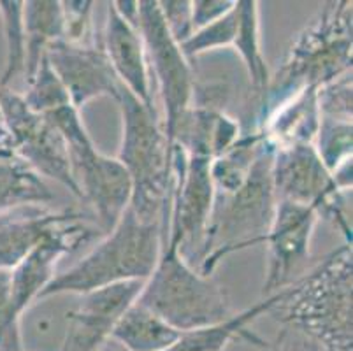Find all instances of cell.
Here are the masks:
<instances>
[{
    "mask_svg": "<svg viewBox=\"0 0 353 351\" xmlns=\"http://www.w3.org/2000/svg\"><path fill=\"white\" fill-rule=\"evenodd\" d=\"M352 244H345L306 276L278 290L269 314L306 334L325 351H352Z\"/></svg>",
    "mask_w": 353,
    "mask_h": 351,
    "instance_id": "cell-1",
    "label": "cell"
},
{
    "mask_svg": "<svg viewBox=\"0 0 353 351\" xmlns=\"http://www.w3.org/2000/svg\"><path fill=\"white\" fill-rule=\"evenodd\" d=\"M352 2H329L297 35L278 72L271 76L252 130L290 97L307 88L320 90L352 72Z\"/></svg>",
    "mask_w": 353,
    "mask_h": 351,
    "instance_id": "cell-2",
    "label": "cell"
},
{
    "mask_svg": "<svg viewBox=\"0 0 353 351\" xmlns=\"http://www.w3.org/2000/svg\"><path fill=\"white\" fill-rule=\"evenodd\" d=\"M162 246V221H143L127 208L97 246L65 272L54 276L41 292L39 301L63 294L83 295L121 281L148 279L159 262Z\"/></svg>",
    "mask_w": 353,
    "mask_h": 351,
    "instance_id": "cell-3",
    "label": "cell"
},
{
    "mask_svg": "<svg viewBox=\"0 0 353 351\" xmlns=\"http://www.w3.org/2000/svg\"><path fill=\"white\" fill-rule=\"evenodd\" d=\"M121 112L118 162L132 181L128 208L143 221H162L171 193L172 144L167 139L155 108L143 104L121 86L117 97Z\"/></svg>",
    "mask_w": 353,
    "mask_h": 351,
    "instance_id": "cell-4",
    "label": "cell"
},
{
    "mask_svg": "<svg viewBox=\"0 0 353 351\" xmlns=\"http://www.w3.org/2000/svg\"><path fill=\"white\" fill-rule=\"evenodd\" d=\"M272 157L274 144L265 139L245 185L232 195H214L213 212L199 251L202 276L210 278L218 262L230 253L264 243L276 209Z\"/></svg>",
    "mask_w": 353,
    "mask_h": 351,
    "instance_id": "cell-5",
    "label": "cell"
},
{
    "mask_svg": "<svg viewBox=\"0 0 353 351\" xmlns=\"http://www.w3.org/2000/svg\"><path fill=\"white\" fill-rule=\"evenodd\" d=\"M137 302L179 332L211 327L232 317L223 288L195 272L172 243H163L159 262L144 281Z\"/></svg>",
    "mask_w": 353,
    "mask_h": 351,
    "instance_id": "cell-6",
    "label": "cell"
},
{
    "mask_svg": "<svg viewBox=\"0 0 353 351\" xmlns=\"http://www.w3.org/2000/svg\"><path fill=\"white\" fill-rule=\"evenodd\" d=\"M272 186L276 201L313 205L319 214L336 223L346 237V244H352V223L346 217L345 202L352 192H343L336 185L314 144L274 146Z\"/></svg>",
    "mask_w": 353,
    "mask_h": 351,
    "instance_id": "cell-7",
    "label": "cell"
},
{
    "mask_svg": "<svg viewBox=\"0 0 353 351\" xmlns=\"http://www.w3.org/2000/svg\"><path fill=\"white\" fill-rule=\"evenodd\" d=\"M0 109L8 128V143L16 157L41 178L53 179L81 199L63 135L48 118L32 111L23 95L0 88Z\"/></svg>",
    "mask_w": 353,
    "mask_h": 351,
    "instance_id": "cell-8",
    "label": "cell"
},
{
    "mask_svg": "<svg viewBox=\"0 0 353 351\" xmlns=\"http://www.w3.org/2000/svg\"><path fill=\"white\" fill-rule=\"evenodd\" d=\"M146 51L148 69L157 79L162 97L163 130L172 144V135L181 116L192 108L195 92V77L190 62L181 53V48L171 37L157 0H141L137 23Z\"/></svg>",
    "mask_w": 353,
    "mask_h": 351,
    "instance_id": "cell-9",
    "label": "cell"
},
{
    "mask_svg": "<svg viewBox=\"0 0 353 351\" xmlns=\"http://www.w3.org/2000/svg\"><path fill=\"white\" fill-rule=\"evenodd\" d=\"M67 148L81 201L94 208L101 227L109 232L130 205V176L118 159L105 157L95 148L90 134Z\"/></svg>",
    "mask_w": 353,
    "mask_h": 351,
    "instance_id": "cell-10",
    "label": "cell"
},
{
    "mask_svg": "<svg viewBox=\"0 0 353 351\" xmlns=\"http://www.w3.org/2000/svg\"><path fill=\"white\" fill-rule=\"evenodd\" d=\"M83 218L81 212L74 211L67 220L54 225L41 243L11 269L12 304L20 317L35 301H39L41 292L53 281L60 259L99 236L97 228Z\"/></svg>",
    "mask_w": 353,
    "mask_h": 351,
    "instance_id": "cell-11",
    "label": "cell"
},
{
    "mask_svg": "<svg viewBox=\"0 0 353 351\" xmlns=\"http://www.w3.org/2000/svg\"><path fill=\"white\" fill-rule=\"evenodd\" d=\"M146 279L121 281L81 295V302L67 313L62 351H99L111 337L114 325L139 297Z\"/></svg>",
    "mask_w": 353,
    "mask_h": 351,
    "instance_id": "cell-12",
    "label": "cell"
},
{
    "mask_svg": "<svg viewBox=\"0 0 353 351\" xmlns=\"http://www.w3.org/2000/svg\"><path fill=\"white\" fill-rule=\"evenodd\" d=\"M319 217V209L313 205L276 201L272 223L262 243L269 246L265 294L272 295L290 285L294 270L310 255L311 236Z\"/></svg>",
    "mask_w": 353,
    "mask_h": 351,
    "instance_id": "cell-13",
    "label": "cell"
},
{
    "mask_svg": "<svg viewBox=\"0 0 353 351\" xmlns=\"http://www.w3.org/2000/svg\"><path fill=\"white\" fill-rule=\"evenodd\" d=\"M46 58L76 109L101 97L117 101L121 85L102 46L59 41L48 48Z\"/></svg>",
    "mask_w": 353,
    "mask_h": 351,
    "instance_id": "cell-14",
    "label": "cell"
},
{
    "mask_svg": "<svg viewBox=\"0 0 353 351\" xmlns=\"http://www.w3.org/2000/svg\"><path fill=\"white\" fill-rule=\"evenodd\" d=\"M105 57L117 74L118 81L143 104L155 108L152 93V74L148 69L143 37L136 27L121 18L113 2L108 4V18L104 28Z\"/></svg>",
    "mask_w": 353,
    "mask_h": 351,
    "instance_id": "cell-15",
    "label": "cell"
},
{
    "mask_svg": "<svg viewBox=\"0 0 353 351\" xmlns=\"http://www.w3.org/2000/svg\"><path fill=\"white\" fill-rule=\"evenodd\" d=\"M72 212L27 205L0 214V269H14L54 225L62 223Z\"/></svg>",
    "mask_w": 353,
    "mask_h": 351,
    "instance_id": "cell-16",
    "label": "cell"
},
{
    "mask_svg": "<svg viewBox=\"0 0 353 351\" xmlns=\"http://www.w3.org/2000/svg\"><path fill=\"white\" fill-rule=\"evenodd\" d=\"M320 127L319 90L307 88L272 109L256 130L276 148L313 144Z\"/></svg>",
    "mask_w": 353,
    "mask_h": 351,
    "instance_id": "cell-17",
    "label": "cell"
},
{
    "mask_svg": "<svg viewBox=\"0 0 353 351\" xmlns=\"http://www.w3.org/2000/svg\"><path fill=\"white\" fill-rule=\"evenodd\" d=\"M54 195L44 179L21 162L8 141L0 143V214L27 208L46 205Z\"/></svg>",
    "mask_w": 353,
    "mask_h": 351,
    "instance_id": "cell-18",
    "label": "cell"
},
{
    "mask_svg": "<svg viewBox=\"0 0 353 351\" xmlns=\"http://www.w3.org/2000/svg\"><path fill=\"white\" fill-rule=\"evenodd\" d=\"M25 28V81H32L51 44L63 41L62 4L57 0L23 2Z\"/></svg>",
    "mask_w": 353,
    "mask_h": 351,
    "instance_id": "cell-19",
    "label": "cell"
},
{
    "mask_svg": "<svg viewBox=\"0 0 353 351\" xmlns=\"http://www.w3.org/2000/svg\"><path fill=\"white\" fill-rule=\"evenodd\" d=\"M276 299H278V292L268 295L264 301L256 302L252 308L232 314L229 320L221 321V323L181 332L178 339L163 351H223V348L232 339H237V337H245L252 343H256L259 339L253 334H250L246 327L255 320H259L262 314L269 313L272 305H274Z\"/></svg>",
    "mask_w": 353,
    "mask_h": 351,
    "instance_id": "cell-20",
    "label": "cell"
},
{
    "mask_svg": "<svg viewBox=\"0 0 353 351\" xmlns=\"http://www.w3.org/2000/svg\"><path fill=\"white\" fill-rule=\"evenodd\" d=\"M179 334V330L136 299L114 325L111 339L118 341L127 351H163L178 339Z\"/></svg>",
    "mask_w": 353,
    "mask_h": 351,
    "instance_id": "cell-21",
    "label": "cell"
},
{
    "mask_svg": "<svg viewBox=\"0 0 353 351\" xmlns=\"http://www.w3.org/2000/svg\"><path fill=\"white\" fill-rule=\"evenodd\" d=\"M264 141L265 135L262 132H243L225 153L211 160L210 174L214 195H232L245 185Z\"/></svg>",
    "mask_w": 353,
    "mask_h": 351,
    "instance_id": "cell-22",
    "label": "cell"
},
{
    "mask_svg": "<svg viewBox=\"0 0 353 351\" xmlns=\"http://www.w3.org/2000/svg\"><path fill=\"white\" fill-rule=\"evenodd\" d=\"M237 11H239V23H237V34L232 48H236V51L243 58V63H245L250 77V85L260 101L268 90L271 74H269L265 60L262 57V50H260L259 2L239 0Z\"/></svg>",
    "mask_w": 353,
    "mask_h": 351,
    "instance_id": "cell-23",
    "label": "cell"
},
{
    "mask_svg": "<svg viewBox=\"0 0 353 351\" xmlns=\"http://www.w3.org/2000/svg\"><path fill=\"white\" fill-rule=\"evenodd\" d=\"M0 19L6 37V67L0 77V88H9L18 76H25V28L23 2L0 0Z\"/></svg>",
    "mask_w": 353,
    "mask_h": 351,
    "instance_id": "cell-24",
    "label": "cell"
},
{
    "mask_svg": "<svg viewBox=\"0 0 353 351\" xmlns=\"http://www.w3.org/2000/svg\"><path fill=\"white\" fill-rule=\"evenodd\" d=\"M314 148L330 174L352 163V118L320 116Z\"/></svg>",
    "mask_w": 353,
    "mask_h": 351,
    "instance_id": "cell-25",
    "label": "cell"
},
{
    "mask_svg": "<svg viewBox=\"0 0 353 351\" xmlns=\"http://www.w3.org/2000/svg\"><path fill=\"white\" fill-rule=\"evenodd\" d=\"M237 23H239V11H237V2L234 8L227 12L225 16H221L220 19L213 21V23L206 25V27L195 30L190 37L181 44V53L185 54L188 62L195 60L201 54L208 53V51L221 50V48L232 46L234 39L237 34Z\"/></svg>",
    "mask_w": 353,
    "mask_h": 351,
    "instance_id": "cell-26",
    "label": "cell"
},
{
    "mask_svg": "<svg viewBox=\"0 0 353 351\" xmlns=\"http://www.w3.org/2000/svg\"><path fill=\"white\" fill-rule=\"evenodd\" d=\"M27 86V93H21V95L28 108L39 114H46V112L70 102L65 88L57 77V74L53 72L46 57L43 58L39 69Z\"/></svg>",
    "mask_w": 353,
    "mask_h": 351,
    "instance_id": "cell-27",
    "label": "cell"
},
{
    "mask_svg": "<svg viewBox=\"0 0 353 351\" xmlns=\"http://www.w3.org/2000/svg\"><path fill=\"white\" fill-rule=\"evenodd\" d=\"M20 321L12 304L11 270L0 269V351H23Z\"/></svg>",
    "mask_w": 353,
    "mask_h": 351,
    "instance_id": "cell-28",
    "label": "cell"
},
{
    "mask_svg": "<svg viewBox=\"0 0 353 351\" xmlns=\"http://www.w3.org/2000/svg\"><path fill=\"white\" fill-rule=\"evenodd\" d=\"M62 4L63 41L70 44H94L92 34V12L94 2L90 0H65Z\"/></svg>",
    "mask_w": 353,
    "mask_h": 351,
    "instance_id": "cell-29",
    "label": "cell"
},
{
    "mask_svg": "<svg viewBox=\"0 0 353 351\" xmlns=\"http://www.w3.org/2000/svg\"><path fill=\"white\" fill-rule=\"evenodd\" d=\"M160 12L165 21V27L181 46L192 34H194V25H192V2L188 0H162L159 2Z\"/></svg>",
    "mask_w": 353,
    "mask_h": 351,
    "instance_id": "cell-30",
    "label": "cell"
},
{
    "mask_svg": "<svg viewBox=\"0 0 353 351\" xmlns=\"http://www.w3.org/2000/svg\"><path fill=\"white\" fill-rule=\"evenodd\" d=\"M234 0H194L192 2V25L194 32L213 23L234 8Z\"/></svg>",
    "mask_w": 353,
    "mask_h": 351,
    "instance_id": "cell-31",
    "label": "cell"
},
{
    "mask_svg": "<svg viewBox=\"0 0 353 351\" xmlns=\"http://www.w3.org/2000/svg\"><path fill=\"white\" fill-rule=\"evenodd\" d=\"M2 141H8V128H6L4 114H2V109H0V143Z\"/></svg>",
    "mask_w": 353,
    "mask_h": 351,
    "instance_id": "cell-32",
    "label": "cell"
}]
</instances>
